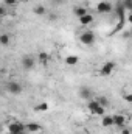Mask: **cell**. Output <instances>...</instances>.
I'll return each mask as SVG.
<instances>
[{"instance_id":"obj_24","label":"cell","mask_w":132,"mask_h":134,"mask_svg":"<svg viewBox=\"0 0 132 134\" xmlns=\"http://www.w3.org/2000/svg\"><path fill=\"white\" fill-rule=\"evenodd\" d=\"M6 16V8L5 6H0V19H3Z\"/></svg>"},{"instance_id":"obj_28","label":"cell","mask_w":132,"mask_h":134,"mask_svg":"<svg viewBox=\"0 0 132 134\" xmlns=\"http://www.w3.org/2000/svg\"><path fill=\"white\" fill-rule=\"evenodd\" d=\"M19 134H28V133H27V131H23V133H19Z\"/></svg>"},{"instance_id":"obj_1","label":"cell","mask_w":132,"mask_h":134,"mask_svg":"<svg viewBox=\"0 0 132 134\" xmlns=\"http://www.w3.org/2000/svg\"><path fill=\"white\" fill-rule=\"evenodd\" d=\"M95 41H97V34L93 33L92 30H86V31H82L81 36H79V42H81L82 45H87V47L93 45Z\"/></svg>"},{"instance_id":"obj_17","label":"cell","mask_w":132,"mask_h":134,"mask_svg":"<svg viewBox=\"0 0 132 134\" xmlns=\"http://www.w3.org/2000/svg\"><path fill=\"white\" fill-rule=\"evenodd\" d=\"M120 3H121V6L124 8L126 13H131L132 11V0H121Z\"/></svg>"},{"instance_id":"obj_16","label":"cell","mask_w":132,"mask_h":134,"mask_svg":"<svg viewBox=\"0 0 132 134\" xmlns=\"http://www.w3.org/2000/svg\"><path fill=\"white\" fill-rule=\"evenodd\" d=\"M11 44V36L6 33H2L0 34V45H3V47H6V45H9Z\"/></svg>"},{"instance_id":"obj_13","label":"cell","mask_w":132,"mask_h":134,"mask_svg":"<svg viewBox=\"0 0 132 134\" xmlns=\"http://www.w3.org/2000/svg\"><path fill=\"white\" fill-rule=\"evenodd\" d=\"M87 13H89V11H87V8H86V6H82V5H78V6H75V8H73V14H75L78 19H79V17H82V16H84V14H87Z\"/></svg>"},{"instance_id":"obj_3","label":"cell","mask_w":132,"mask_h":134,"mask_svg":"<svg viewBox=\"0 0 132 134\" xmlns=\"http://www.w3.org/2000/svg\"><path fill=\"white\" fill-rule=\"evenodd\" d=\"M6 91H8V94H11V95H20V94L23 92V87H22V84L17 83V81H8V83H6Z\"/></svg>"},{"instance_id":"obj_26","label":"cell","mask_w":132,"mask_h":134,"mask_svg":"<svg viewBox=\"0 0 132 134\" xmlns=\"http://www.w3.org/2000/svg\"><path fill=\"white\" fill-rule=\"evenodd\" d=\"M20 3H27V2H30V0H19Z\"/></svg>"},{"instance_id":"obj_11","label":"cell","mask_w":132,"mask_h":134,"mask_svg":"<svg viewBox=\"0 0 132 134\" xmlns=\"http://www.w3.org/2000/svg\"><path fill=\"white\" fill-rule=\"evenodd\" d=\"M101 126H104V128H110V126H113V119H112V115L104 114V115L101 117Z\"/></svg>"},{"instance_id":"obj_19","label":"cell","mask_w":132,"mask_h":134,"mask_svg":"<svg viewBox=\"0 0 132 134\" xmlns=\"http://www.w3.org/2000/svg\"><path fill=\"white\" fill-rule=\"evenodd\" d=\"M124 24H126V20H118V24H117V25H115V28H113V33L121 31V30H123V27H124Z\"/></svg>"},{"instance_id":"obj_27","label":"cell","mask_w":132,"mask_h":134,"mask_svg":"<svg viewBox=\"0 0 132 134\" xmlns=\"http://www.w3.org/2000/svg\"><path fill=\"white\" fill-rule=\"evenodd\" d=\"M53 2H56V3H61V2H62V0H53Z\"/></svg>"},{"instance_id":"obj_23","label":"cell","mask_w":132,"mask_h":134,"mask_svg":"<svg viewBox=\"0 0 132 134\" xmlns=\"http://www.w3.org/2000/svg\"><path fill=\"white\" fill-rule=\"evenodd\" d=\"M120 134H131V130L128 126H123V128H120Z\"/></svg>"},{"instance_id":"obj_21","label":"cell","mask_w":132,"mask_h":134,"mask_svg":"<svg viewBox=\"0 0 132 134\" xmlns=\"http://www.w3.org/2000/svg\"><path fill=\"white\" fill-rule=\"evenodd\" d=\"M97 101H98V104H99V106H103V108L109 106V100H107L106 97H98V98H97Z\"/></svg>"},{"instance_id":"obj_10","label":"cell","mask_w":132,"mask_h":134,"mask_svg":"<svg viewBox=\"0 0 132 134\" xmlns=\"http://www.w3.org/2000/svg\"><path fill=\"white\" fill-rule=\"evenodd\" d=\"M37 61H39L40 66L47 67L48 66V61H50V55L47 52H40V53H37Z\"/></svg>"},{"instance_id":"obj_18","label":"cell","mask_w":132,"mask_h":134,"mask_svg":"<svg viewBox=\"0 0 132 134\" xmlns=\"http://www.w3.org/2000/svg\"><path fill=\"white\" fill-rule=\"evenodd\" d=\"M106 114V108H103V106H98L93 112H92V115H99V117H103Z\"/></svg>"},{"instance_id":"obj_4","label":"cell","mask_w":132,"mask_h":134,"mask_svg":"<svg viewBox=\"0 0 132 134\" xmlns=\"http://www.w3.org/2000/svg\"><path fill=\"white\" fill-rule=\"evenodd\" d=\"M112 9H113V5L107 0H101L97 3V11L99 14H109V13H112Z\"/></svg>"},{"instance_id":"obj_8","label":"cell","mask_w":132,"mask_h":134,"mask_svg":"<svg viewBox=\"0 0 132 134\" xmlns=\"http://www.w3.org/2000/svg\"><path fill=\"white\" fill-rule=\"evenodd\" d=\"M79 97H81L82 100H92V98H93V92H92L90 87L84 86V87L79 89Z\"/></svg>"},{"instance_id":"obj_6","label":"cell","mask_w":132,"mask_h":134,"mask_svg":"<svg viewBox=\"0 0 132 134\" xmlns=\"http://www.w3.org/2000/svg\"><path fill=\"white\" fill-rule=\"evenodd\" d=\"M22 67H23V70H33L36 67V59L31 55H25L22 58Z\"/></svg>"},{"instance_id":"obj_9","label":"cell","mask_w":132,"mask_h":134,"mask_svg":"<svg viewBox=\"0 0 132 134\" xmlns=\"http://www.w3.org/2000/svg\"><path fill=\"white\" fill-rule=\"evenodd\" d=\"M78 20H79V24H81L82 27H89V25L93 24V16H92L90 13H87V14H84L82 17H79Z\"/></svg>"},{"instance_id":"obj_7","label":"cell","mask_w":132,"mask_h":134,"mask_svg":"<svg viewBox=\"0 0 132 134\" xmlns=\"http://www.w3.org/2000/svg\"><path fill=\"white\" fill-rule=\"evenodd\" d=\"M112 119H113V126H117L118 130L123 128V126H126V115L115 114V115H112Z\"/></svg>"},{"instance_id":"obj_22","label":"cell","mask_w":132,"mask_h":134,"mask_svg":"<svg viewBox=\"0 0 132 134\" xmlns=\"http://www.w3.org/2000/svg\"><path fill=\"white\" fill-rule=\"evenodd\" d=\"M19 3V0H3V5L6 6H16Z\"/></svg>"},{"instance_id":"obj_25","label":"cell","mask_w":132,"mask_h":134,"mask_svg":"<svg viewBox=\"0 0 132 134\" xmlns=\"http://www.w3.org/2000/svg\"><path fill=\"white\" fill-rule=\"evenodd\" d=\"M124 100L128 101V103H131V101H132V95H131V94H126V95H124Z\"/></svg>"},{"instance_id":"obj_5","label":"cell","mask_w":132,"mask_h":134,"mask_svg":"<svg viewBox=\"0 0 132 134\" xmlns=\"http://www.w3.org/2000/svg\"><path fill=\"white\" fill-rule=\"evenodd\" d=\"M115 63L113 61H106L103 66L99 67V75L101 76H109V75H112V72L115 70Z\"/></svg>"},{"instance_id":"obj_20","label":"cell","mask_w":132,"mask_h":134,"mask_svg":"<svg viewBox=\"0 0 132 134\" xmlns=\"http://www.w3.org/2000/svg\"><path fill=\"white\" fill-rule=\"evenodd\" d=\"M34 109H36L37 112H45V111L48 109V104H47V103H40V104H37Z\"/></svg>"},{"instance_id":"obj_14","label":"cell","mask_w":132,"mask_h":134,"mask_svg":"<svg viewBox=\"0 0 132 134\" xmlns=\"http://www.w3.org/2000/svg\"><path fill=\"white\" fill-rule=\"evenodd\" d=\"M33 13L36 14V16L42 17V16L47 14V8H45V5H36V6L33 8Z\"/></svg>"},{"instance_id":"obj_12","label":"cell","mask_w":132,"mask_h":134,"mask_svg":"<svg viewBox=\"0 0 132 134\" xmlns=\"http://www.w3.org/2000/svg\"><path fill=\"white\" fill-rule=\"evenodd\" d=\"M25 130H27V133H40L42 126L39 123H25Z\"/></svg>"},{"instance_id":"obj_15","label":"cell","mask_w":132,"mask_h":134,"mask_svg":"<svg viewBox=\"0 0 132 134\" xmlns=\"http://www.w3.org/2000/svg\"><path fill=\"white\" fill-rule=\"evenodd\" d=\"M79 63V58L78 56H75V55H68L65 58V64L67 66H70V67H73V66H76Z\"/></svg>"},{"instance_id":"obj_2","label":"cell","mask_w":132,"mask_h":134,"mask_svg":"<svg viewBox=\"0 0 132 134\" xmlns=\"http://www.w3.org/2000/svg\"><path fill=\"white\" fill-rule=\"evenodd\" d=\"M27 131L25 130V123L19 122V120H13L8 123V134H19V133H23Z\"/></svg>"}]
</instances>
